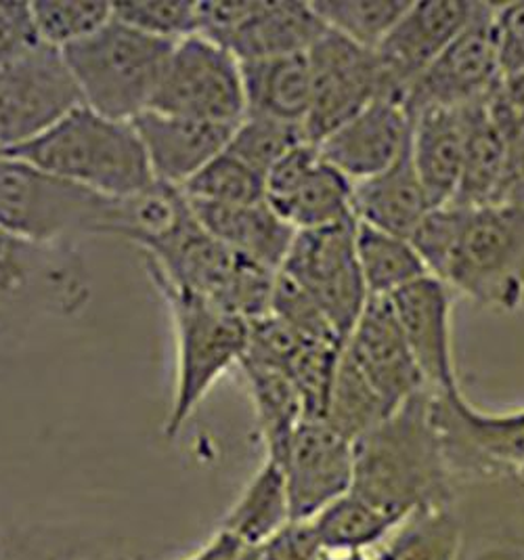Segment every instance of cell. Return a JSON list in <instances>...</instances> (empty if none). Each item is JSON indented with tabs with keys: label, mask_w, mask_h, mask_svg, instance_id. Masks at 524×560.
<instances>
[{
	"label": "cell",
	"mask_w": 524,
	"mask_h": 560,
	"mask_svg": "<svg viewBox=\"0 0 524 560\" xmlns=\"http://www.w3.org/2000/svg\"><path fill=\"white\" fill-rule=\"evenodd\" d=\"M352 447L350 493L400 523L414 510L455 502V479L432 416L430 390L409 397Z\"/></svg>",
	"instance_id": "6da1fadb"
},
{
	"label": "cell",
	"mask_w": 524,
	"mask_h": 560,
	"mask_svg": "<svg viewBox=\"0 0 524 560\" xmlns=\"http://www.w3.org/2000/svg\"><path fill=\"white\" fill-rule=\"evenodd\" d=\"M4 155L116 200L132 198L155 183L132 122L105 118L86 105H80L36 141Z\"/></svg>",
	"instance_id": "7a4b0ae2"
},
{
	"label": "cell",
	"mask_w": 524,
	"mask_h": 560,
	"mask_svg": "<svg viewBox=\"0 0 524 560\" xmlns=\"http://www.w3.org/2000/svg\"><path fill=\"white\" fill-rule=\"evenodd\" d=\"M143 253L151 278L225 313L254 322L271 308L277 271L210 235L194 208Z\"/></svg>",
	"instance_id": "3957f363"
},
{
	"label": "cell",
	"mask_w": 524,
	"mask_h": 560,
	"mask_svg": "<svg viewBox=\"0 0 524 560\" xmlns=\"http://www.w3.org/2000/svg\"><path fill=\"white\" fill-rule=\"evenodd\" d=\"M0 228L40 244L75 246L123 231V200L101 196L13 155H0Z\"/></svg>",
	"instance_id": "277c9868"
},
{
	"label": "cell",
	"mask_w": 524,
	"mask_h": 560,
	"mask_svg": "<svg viewBox=\"0 0 524 560\" xmlns=\"http://www.w3.org/2000/svg\"><path fill=\"white\" fill-rule=\"evenodd\" d=\"M175 45L112 18L61 52L82 105L105 118L132 122L150 112Z\"/></svg>",
	"instance_id": "5b68a950"
},
{
	"label": "cell",
	"mask_w": 524,
	"mask_h": 560,
	"mask_svg": "<svg viewBox=\"0 0 524 560\" xmlns=\"http://www.w3.org/2000/svg\"><path fill=\"white\" fill-rule=\"evenodd\" d=\"M151 281L171 308L175 326V397L164 424L166 439H175L212 386L229 370L240 368L251 342V322L208 305L166 281Z\"/></svg>",
	"instance_id": "8992f818"
},
{
	"label": "cell",
	"mask_w": 524,
	"mask_h": 560,
	"mask_svg": "<svg viewBox=\"0 0 524 560\" xmlns=\"http://www.w3.org/2000/svg\"><path fill=\"white\" fill-rule=\"evenodd\" d=\"M91 301V273L75 246L40 244L0 228V334L45 317H74Z\"/></svg>",
	"instance_id": "52a82bcc"
},
{
	"label": "cell",
	"mask_w": 524,
	"mask_h": 560,
	"mask_svg": "<svg viewBox=\"0 0 524 560\" xmlns=\"http://www.w3.org/2000/svg\"><path fill=\"white\" fill-rule=\"evenodd\" d=\"M441 281L485 308H523L524 206L468 210Z\"/></svg>",
	"instance_id": "ba28073f"
},
{
	"label": "cell",
	"mask_w": 524,
	"mask_h": 560,
	"mask_svg": "<svg viewBox=\"0 0 524 560\" xmlns=\"http://www.w3.org/2000/svg\"><path fill=\"white\" fill-rule=\"evenodd\" d=\"M82 105L63 52L45 43L0 66V155L36 141Z\"/></svg>",
	"instance_id": "9c48e42d"
},
{
	"label": "cell",
	"mask_w": 524,
	"mask_h": 560,
	"mask_svg": "<svg viewBox=\"0 0 524 560\" xmlns=\"http://www.w3.org/2000/svg\"><path fill=\"white\" fill-rule=\"evenodd\" d=\"M432 416L443 439L455 489L459 483L514 477L524 466V409L487 413L459 390L432 393Z\"/></svg>",
	"instance_id": "30bf717a"
},
{
	"label": "cell",
	"mask_w": 524,
	"mask_h": 560,
	"mask_svg": "<svg viewBox=\"0 0 524 560\" xmlns=\"http://www.w3.org/2000/svg\"><path fill=\"white\" fill-rule=\"evenodd\" d=\"M279 271L294 278L313 296L347 345L370 301L357 256V219L322 230L296 231Z\"/></svg>",
	"instance_id": "8fae6325"
},
{
	"label": "cell",
	"mask_w": 524,
	"mask_h": 560,
	"mask_svg": "<svg viewBox=\"0 0 524 560\" xmlns=\"http://www.w3.org/2000/svg\"><path fill=\"white\" fill-rule=\"evenodd\" d=\"M151 109L237 125L246 116L242 63L201 34L178 40Z\"/></svg>",
	"instance_id": "7c38bea8"
},
{
	"label": "cell",
	"mask_w": 524,
	"mask_h": 560,
	"mask_svg": "<svg viewBox=\"0 0 524 560\" xmlns=\"http://www.w3.org/2000/svg\"><path fill=\"white\" fill-rule=\"evenodd\" d=\"M325 32L311 2H200V34L240 63L306 52Z\"/></svg>",
	"instance_id": "4fadbf2b"
},
{
	"label": "cell",
	"mask_w": 524,
	"mask_h": 560,
	"mask_svg": "<svg viewBox=\"0 0 524 560\" xmlns=\"http://www.w3.org/2000/svg\"><path fill=\"white\" fill-rule=\"evenodd\" d=\"M501 82L493 34V2H482L475 20L441 52L403 97L414 118L430 107H473L489 102Z\"/></svg>",
	"instance_id": "5bb4252c"
},
{
	"label": "cell",
	"mask_w": 524,
	"mask_h": 560,
	"mask_svg": "<svg viewBox=\"0 0 524 560\" xmlns=\"http://www.w3.org/2000/svg\"><path fill=\"white\" fill-rule=\"evenodd\" d=\"M306 57L311 102L304 130L319 145L380 97V66L374 51L327 27Z\"/></svg>",
	"instance_id": "9a60e30c"
},
{
	"label": "cell",
	"mask_w": 524,
	"mask_h": 560,
	"mask_svg": "<svg viewBox=\"0 0 524 560\" xmlns=\"http://www.w3.org/2000/svg\"><path fill=\"white\" fill-rule=\"evenodd\" d=\"M480 4L473 0L411 2L374 51L380 66V97L403 105L409 86L475 20Z\"/></svg>",
	"instance_id": "2e32d148"
},
{
	"label": "cell",
	"mask_w": 524,
	"mask_h": 560,
	"mask_svg": "<svg viewBox=\"0 0 524 560\" xmlns=\"http://www.w3.org/2000/svg\"><path fill=\"white\" fill-rule=\"evenodd\" d=\"M354 183L325 162L319 148L302 143L267 175V202L296 231L352 221Z\"/></svg>",
	"instance_id": "e0dca14e"
},
{
	"label": "cell",
	"mask_w": 524,
	"mask_h": 560,
	"mask_svg": "<svg viewBox=\"0 0 524 560\" xmlns=\"http://www.w3.org/2000/svg\"><path fill=\"white\" fill-rule=\"evenodd\" d=\"M281 466L294 523H308L347 495L354 479L352 441L324 420H304L292 434Z\"/></svg>",
	"instance_id": "ac0fdd59"
},
{
	"label": "cell",
	"mask_w": 524,
	"mask_h": 560,
	"mask_svg": "<svg viewBox=\"0 0 524 560\" xmlns=\"http://www.w3.org/2000/svg\"><path fill=\"white\" fill-rule=\"evenodd\" d=\"M345 353L361 370L391 411L426 388L391 299L370 296Z\"/></svg>",
	"instance_id": "d6986e66"
},
{
	"label": "cell",
	"mask_w": 524,
	"mask_h": 560,
	"mask_svg": "<svg viewBox=\"0 0 524 560\" xmlns=\"http://www.w3.org/2000/svg\"><path fill=\"white\" fill-rule=\"evenodd\" d=\"M426 388L434 395L459 390L451 345V288L426 276L391 296Z\"/></svg>",
	"instance_id": "ffe728a7"
},
{
	"label": "cell",
	"mask_w": 524,
	"mask_h": 560,
	"mask_svg": "<svg viewBox=\"0 0 524 560\" xmlns=\"http://www.w3.org/2000/svg\"><path fill=\"white\" fill-rule=\"evenodd\" d=\"M237 125L171 116L153 109L132 120L155 180L181 189L206 164L225 152Z\"/></svg>",
	"instance_id": "44dd1931"
},
{
	"label": "cell",
	"mask_w": 524,
	"mask_h": 560,
	"mask_svg": "<svg viewBox=\"0 0 524 560\" xmlns=\"http://www.w3.org/2000/svg\"><path fill=\"white\" fill-rule=\"evenodd\" d=\"M411 137V118L397 102L377 97L317 148L352 183L375 177L399 158Z\"/></svg>",
	"instance_id": "7402d4cb"
},
{
	"label": "cell",
	"mask_w": 524,
	"mask_h": 560,
	"mask_svg": "<svg viewBox=\"0 0 524 560\" xmlns=\"http://www.w3.org/2000/svg\"><path fill=\"white\" fill-rule=\"evenodd\" d=\"M470 130V107H430L411 118V155L432 208L455 198Z\"/></svg>",
	"instance_id": "603a6c76"
},
{
	"label": "cell",
	"mask_w": 524,
	"mask_h": 560,
	"mask_svg": "<svg viewBox=\"0 0 524 560\" xmlns=\"http://www.w3.org/2000/svg\"><path fill=\"white\" fill-rule=\"evenodd\" d=\"M430 210L432 206L414 164L411 137L395 164L375 177L354 183L352 189V214L357 223L405 240H411Z\"/></svg>",
	"instance_id": "cb8c5ba5"
},
{
	"label": "cell",
	"mask_w": 524,
	"mask_h": 560,
	"mask_svg": "<svg viewBox=\"0 0 524 560\" xmlns=\"http://www.w3.org/2000/svg\"><path fill=\"white\" fill-rule=\"evenodd\" d=\"M189 205L201 228L231 250L273 271L283 267L296 230L288 225L267 200L254 205H201L189 200Z\"/></svg>",
	"instance_id": "d4e9b609"
},
{
	"label": "cell",
	"mask_w": 524,
	"mask_h": 560,
	"mask_svg": "<svg viewBox=\"0 0 524 560\" xmlns=\"http://www.w3.org/2000/svg\"><path fill=\"white\" fill-rule=\"evenodd\" d=\"M246 114L302 125L311 102L306 52L281 55L242 63Z\"/></svg>",
	"instance_id": "484cf974"
},
{
	"label": "cell",
	"mask_w": 524,
	"mask_h": 560,
	"mask_svg": "<svg viewBox=\"0 0 524 560\" xmlns=\"http://www.w3.org/2000/svg\"><path fill=\"white\" fill-rule=\"evenodd\" d=\"M508 166V128L489 114L487 105L470 107V130L462 177L450 206L478 210L500 205Z\"/></svg>",
	"instance_id": "4316f807"
},
{
	"label": "cell",
	"mask_w": 524,
	"mask_h": 560,
	"mask_svg": "<svg viewBox=\"0 0 524 560\" xmlns=\"http://www.w3.org/2000/svg\"><path fill=\"white\" fill-rule=\"evenodd\" d=\"M292 523L281 466L267 458L240 500L226 512L221 529L240 539L246 548H260Z\"/></svg>",
	"instance_id": "83f0119b"
},
{
	"label": "cell",
	"mask_w": 524,
	"mask_h": 560,
	"mask_svg": "<svg viewBox=\"0 0 524 560\" xmlns=\"http://www.w3.org/2000/svg\"><path fill=\"white\" fill-rule=\"evenodd\" d=\"M240 370L248 384L252 406L256 413L260 439L267 447V458L279 462L300 422H304V409L296 388L273 368L260 365L251 359H242Z\"/></svg>",
	"instance_id": "f1b7e54d"
},
{
	"label": "cell",
	"mask_w": 524,
	"mask_h": 560,
	"mask_svg": "<svg viewBox=\"0 0 524 560\" xmlns=\"http://www.w3.org/2000/svg\"><path fill=\"white\" fill-rule=\"evenodd\" d=\"M462 534V521L453 504L414 510L380 544L374 560H457Z\"/></svg>",
	"instance_id": "f546056e"
},
{
	"label": "cell",
	"mask_w": 524,
	"mask_h": 560,
	"mask_svg": "<svg viewBox=\"0 0 524 560\" xmlns=\"http://www.w3.org/2000/svg\"><path fill=\"white\" fill-rule=\"evenodd\" d=\"M357 256L370 296L391 299L428 273L424 260L405 237L357 223Z\"/></svg>",
	"instance_id": "4dcf8cb0"
},
{
	"label": "cell",
	"mask_w": 524,
	"mask_h": 560,
	"mask_svg": "<svg viewBox=\"0 0 524 560\" xmlns=\"http://www.w3.org/2000/svg\"><path fill=\"white\" fill-rule=\"evenodd\" d=\"M395 516L347 493L322 510L308 527L324 552H365L399 527Z\"/></svg>",
	"instance_id": "1f68e13d"
},
{
	"label": "cell",
	"mask_w": 524,
	"mask_h": 560,
	"mask_svg": "<svg viewBox=\"0 0 524 560\" xmlns=\"http://www.w3.org/2000/svg\"><path fill=\"white\" fill-rule=\"evenodd\" d=\"M388 413L393 411L384 404V399L342 351L325 411V424L354 443L377 427Z\"/></svg>",
	"instance_id": "d6a6232c"
},
{
	"label": "cell",
	"mask_w": 524,
	"mask_h": 560,
	"mask_svg": "<svg viewBox=\"0 0 524 560\" xmlns=\"http://www.w3.org/2000/svg\"><path fill=\"white\" fill-rule=\"evenodd\" d=\"M407 0H322L311 2L327 30L375 51L403 18Z\"/></svg>",
	"instance_id": "836d02e7"
},
{
	"label": "cell",
	"mask_w": 524,
	"mask_h": 560,
	"mask_svg": "<svg viewBox=\"0 0 524 560\" xmlns=\"http://www.w3.org/2000/svg\"><path fill=\"white\" fill-rule=\"evenodd\" d=\"M183 194L201 205H254L267 200V178L225 150L183 187Z\"/></svg>",
	"instance_id": "e575fe53"
},
{
	"label": "cell",
	"mask_w": 524,
	"mask_h": 560,
	"mask_svg": "<svg viewBox=\"0 0 524 560\" xmlns=\"http://www.w3.org/2000/svg\"><path fill=\"white\" fill-rule=\"evenodd\" d=\"M302 143H311L302 125L246 114L233 130L226 152L233 153L267 178L275 164Z\"/></svg>",
	"instance_id": "d590c367"
},
{
	"label": "cell",
	"mask_w": 524,
	"mask_h": 560,
	"mask_svg": "<svg viewBox=\"0 0 524 560\" xmlns=\"http://www.w3.org/2000/svg\"><path fill=\"white\" fill-rule=\"evenodd\" d=\"M36 32L45 45L59 51L89 38L114 18L109 2H30Z\"/></svg>",
	"instance_id": "8d00e7d4"
},
{
	"label": "cell",
	"mask_w": 524,
	"mask_h": 560,
	"mask_svg": "<svg viewBox=\"0 0 524 560\" xmlns=\"http://www.w3.org/2000/svg\"><path fill=\"white\" fill-rule=\"evenodd\" d=\"M114 18L171 43L200 34V2H116Z\"/></svg>",
	"instance_id": "74e56055"
},
{
	"label": "cell",
	"mask_w": 524,
	"mask_h": 560,
	"mask_svg": "<svg viewBox=\"0 0 524 560\" xmlns=\"http://www.w3.org/2000/svg\"><path fill=\"white\" fill-rule=\"evenodd\" d=\"M269 313L306 338L345 347L313 296L283 271H277Z\"/></svg>",
	"instance_id": "f35d334b"
},
{
	"label": "cell",
	"mask_w": 524,
	"mask_h": 560,
	"mask_svg": "<svg viewBox=\"0 0 524 560\" xmlns=\"http://www.w3.org/2000/svg\"><path fill=\"white\" fill-rule=\"evenodd\" d=\"M462 552L457 560H524V518H459Z\"/></svg>",
	"instance_id": "ab89813d"
},
{
	"label": "cell",
	"mask_w": 524,
	"mask_h": 560,
	"mask_svg": "<svg viewBox=\"0 0 524 560\" xmlns=\"http://www.w3.org/2000/svg\"><path fill=\"white\" fill-rule=\"evenodd\" d=\"M466 214H468V208H457V206L432 208L426 214L424 221L420 223V228L411 235L409 242L424 260L430 276L443 280L445 267L459 240Z\"/></svg>",
	"instance_id": "60d3db41"
},
{
	"label": "cell",
	"mask_w": 524,
	"mask_h": 560,
	"mask_svg": "<svg viewBox=\"0 0 524 560\" xmlns=\"http://www.w3.org/2000/svg\"><path fill=\"white\" fill-rule=\"evenodd\" d=\"M493 34L501 77L524 78V0L493 4Z\"/></svg>",
	"instance_id": "b9f144b4"
},
{
	"label": "cell",
	"mask_w": 524,
	"mask_h": 560,
	"mask_svg": "<svg viewBox=\"0 0 524 560\" xmlns=\"http://www.w3.org/2000/svg\"><path fill=\"white\" fill-rule=\"evenodd\" d=\"M38 43L30 2H0V66Z\"/></svg>",
	"instance_id": "7bdbcfd3"
},
{
	"label": "cell",
	"mask_w": 524,
	"mask_h": 560,
	"mask_svg": "<svg viewBox=\"0 0 524 560\" xmlns=\"http://www.w3.org/2000/svg\"><path fill=\"white\" fill-rule=\"evenodd\" d=\"M524 206V112L508 127V166L500 205Z\"/></svg>",
	"instance_id": "ee69618b"
},
{
	"label": "cell",
	"mask_w": 524,
	"mask_h": 560,
	"mask_svg": "<svg viewBox=\"0 0 524 560\" xmlns=\"http://www.w3.org/2000/svg\"><path fill=\"white\" fill-rule=\"evenodd\" d=\"M248 548L226 532H219L194 557L185 560H244Z\"/></svg>",
	"instance_id": "f6af8a7d"
},
{
	"label": "cell",
	"mask_w": 524,
	"mask_h": 560,
	"mask_svg": "<svg viewBox=\"0 0 524 560\" xmlns=\"http://www.w3.org/2000/svg\"><path fill=\"white\" fill-rule=\"evenodd\" d=\"M322 560H374L365 552H324Z\"/></svg>",
	"instance_id": "bcb514c9"
},
{
	"label": "cell",
	"mask_w": 524,
	"mask_h": 560,
	"mask_svg": "<svg viewBox=\"0 0 524 560\" xmlns=\"http://www.w3.org/2000/svg\"><path fill=\"white\" fill-rule=\"evenodd\" d=\"M516 479H519V481H521V485H523L524 487V466H521V468H519V472H516Z\"/></svg>",
	"instance_id": "7dc6e473"
}]
</instances>
